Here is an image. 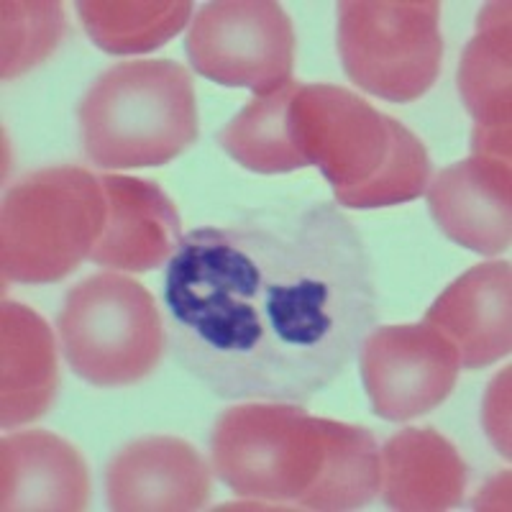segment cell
Instances as JSON below:
<instances>
[{
  "label": "cell",
  "instance_id": "cell-16",
  "mask_svg": "<svg viewBox=\"0 0 512 512\" xmlns=\"http://www.w3.org/2000/svg\"><path fill=\"white\" fill-rule=\"evenodd\" d=\"M382 497L390 510L441 512L464 502L469 469L436 428H402L382 448Z\"/></svg>",
  "mask_w": 512,
  "mask_h": 512
},
{
  "label": "cell",
  "instance_id": "cell-22",
  "mask_svg": "<svg viewBox=\"0 0 512 512\" xmlns=\"http://www.w3.org/2000/svg\"><path fill=\"white\" fill-rule=\"evenodd\" d=\"M507 390H510V369L497 374L495 384L489 387L487 400H484V428L495 448L502 456H510V431H507V420H510V402H507Z\"/></svg>",
  "mask_w": 512,
  "mask_h": 512
},
{
  "label": "cell",
  "instance_id": "cell-15",
  "mask_svg": "<svg viewBox=\"0 0 512 512\" xmlns=\"http://www.w3.org/2000/svg\"><path fill=\"white\" fill-rule=\"evenodd\" d=\"M510 3H489L459 64V93L474 118L472 154L510 162Z\"/></svg>",
  "mask_w": 512,
  "mask_h": 512
},
{
  "label": "cell",
  "instance_id": "cell-7",
  "mask_svg": "<svg viewBox=\"0 0 512 512\" xmlns=\"http://www.w3.org/2000/svg\"><path fill=\"white\" fill-rule=\"evenodd\" d=\"M338 54L359 90L390 103H413L441 75V3L344 0L338 3Z\"/></svg>",
  "mask_w": 512,
  "mask_h": 512
},
{
  "label": "cell",
  "instance_id": "cell-21",
  "mask_svg": "<svg viewBox=\"0 0 512 512\" xmlns=\"http://www.w3.org/2000/svg\"><path fill=\"white\" fill-rule=\"evenodd\" d=\"M3 80H16L47 62L67 34L62 3L52 0H6L3 6Z\"/></svg>",
  "mask_w": 512,
  "mask_h": 512
},
{
  "label": "cell",
  "instance_id": "cell-4",
  "mask_svg": "<svg viewBox=\"0 0 512 512\" xmlns=\"http://www.w3.org/2000/svg\"><path fill=\"white\" fill-rule=\"evenodd\" d=\"M100 177L59 164L29 172L8 187L0 210V269L6 282L47 285L90 259L105 226Z\"/></svg>",
  "mask_w": 512,
  "mask_h": 512
},
{
  "label": "cell",
  "instance_id": "cell-6",
  "mask_svg": "<svg viewBox=\"0 0 512 512\" xmlns=\"http://www.w3.org/2000/svg\"><path fill=\"white\" fill-rule=\"evenodd\" d=\"M210 459L239 497L303 507L326 459L323 420L295 402L233 405L213 425Z\"/></svg>",
  "mask_w": 512,
  "mask_h": 512
},
{
  "label": "cell",
  "instance_id": "cell-18",
  "mask_svg": "<svg viewBox=\"0 0 512 512\" xmlns=\"http://www.w3.org/2000/svg\"><path fill=\"white\" fill-rule=\"evenodd\" d=\"M303 82L287 80L277 90L254 95L218 134L223 152L256 175H287L310 167L300 144L297 90Z\"/></svg>",
  "mask_w": 512,
  "mask_h": 512
},
{
  "label": "cell",
  "instance_id": "cell-5",
  "mask_svg": "<svg viewBox=\"0 0 512 512\" xmlns=\"http://www.w3.org/2000/svg\"><path fill=\"white\" fill-rule=\"evenodd\" d=\"M57 331L70 369L93 387L144 382L167 344L152 292L116 272L77 282L64 295Z\"/></svg>",
  "mask_w": 512,
  "mask_h": 512
},
{
  "label": "cell",
  "instance_id": "cell-9",
  "mask_svg": "<svg viewBox=\"0 0 512 512\" xmlns=\"http://www.w3.org/2000/svg\"><path fill=\"white\" fill-rule=\"evenodd\" d=\"M361 382L372 413L382 420H413L448 400L459 379L454 344L428 323L372 328L359 349Z\"/></svg>",
  "mask_w": 512,
  "mask_h": 512
},
{
  "label": "cell",
  "instance_id": "cell-12",
  "mask_svg": "<svg viewBox=\"0 0 512 512\" xmlns=\"http://www.w3.org/2000/svg\"><path fill=\"white\" fill-rule=\"evenodd\" d=\"M105 226L90 262L118 272H152L172 259L182 241V221L167 192L152 180L100 175Z\"/></svg>",
  "mask_w": 512,
  "mask_h": 512
},
{
  "label": "cell",
  "instance_id": "cell-3",
  "mask_svg": "<svg viewBox=\"0 0 512 512\" xmlns=\"http://www.w3.org/2000/svg\"><path fill=\"white\" fill-rule=\"evenodd\" d=\"M85 157L103 169L162 167L198 141L190 72L172 59L105 70L77 105Z\"/></svg>",
  "mask_w": 512,
  "mask_h": 512
},
{
  "label": "cell",
  "instance_id": "cell-14",
  "mask_svg": "<svg viewBox=\"0 0 512 512\" xmlns=\"http://www.w3.org/2000/svg\"><path fill=\"white\" fill-rule=\"evenodd\" d=\"M90 502V474L82 454L49 431L13 433L0 443V507L80 512Z\"/></svg>",
  "mask_w": 512,
  "mask_h": 512
},
{
  "label": "cell",
  "instance_id": "cell-1",
  "mask_svg": "<svg viewBox=\"0 0 512 512\" xmlns=\"http://www.w3.org/2000/svg\"><path fill=\"white\" fill-rule=\"evenodd\" d=\"M175 361L221 400L305 405L377 328V267L331 200L182 236L164 274Z\"/></svg>",
  "mask_w": 512,
  "mask_h": 512
},
{
  "label": "cell",
  "instance_id": "cell-10",
  "mask_svg": "<svg viewBox=\"0 0 512 512\" xmlns=\"http://www.w3.org/2000/svg\"><path fill=\"white\" fill-rule=\"evenodd\" d=\"M108 507L118 512H190L210 500L203 456L175 436H146L118 451L105 469Z\"/></svg>",
  "mask_w": 512,
  "mask_h": 512
},
{
  "label": "cell",
  "instance_id": "cell-20",
  "mask_svg": "<svg viewBox=\"0 0 512 512\" xmlns=\"http://www.w3.org/2000/svg\"><path fill=\"white\" fill-rule=\"evenodd\" d=\"M77 16L108 54H141L175 39L192 16L187 0H82Z\"/></svg>",
  "mask_w": 512,
  "mask_h": 512
},
{
  "label": "cell",
  "instance_id": "cell-11",
  "mask_svg": "<svg viewBox=\"0 0 512 512\" xmlns=\"http://www.w3.org/2000/svg\"><path fill=\"white\" fill-rule=\"evenodd\" d=\"M510 190L507 159L472 154L441 169L425 198L443 236L482 256H500L510 249L512 236Z\"/></svg>",
  "mask_w": 512,
  "mask_h": 512
},
{
  "label": "cell",
  "instance_id": "cell-2",
  "mask_svg": "<svg viewBox=\"0 0 512 512\" xmlns=\"http://www.w3.org/2000/svg\"><path fill=\"white\" fill-rule=\"evenodd\" d=\"M295 105L305 159L326 177L338 205L390 208L423 195L431 157L405 123L328 82L300 85Z\"/></svg>",
  "mask_w": 512,
  "mask_h": 512
},
{
  "label": "cell",
  "instance_id": "cell-8",
  "mask_svg": "<svg viewBox=\"0 0 512 512\" xmlns=\"http://www.w3.org/2000/svg\"><path fill=\"white\" fill-rule=\"evenodd\" d=\"M185 49L205 80L264 95L292 80L295 29L274 0H218L195 13Z\"/></svg>",
  "mask_w": 512,
  "mask_h": 512
},
{
  "label": "cell",
  "instance_id": "cell-13",
  "mask_svg": "<svg viewBox=\"0 0 512 512\" xmlns=\"http://www.w3.org/2000/svg\"><path fill=\"white\" fill-rule=\"evenodd\" d=\"M512 269L507 259L484 262L454 280L425 313V323L454 344L464 369H482L512 349Z\"/></svg>",
  "mask_w": 512,
  "mask_h": 512
},
{
  "label": "cell",
  "instance_id": "cell-19",
  "mask_svg": "<svg viewBox=\"0 0 512 512\" xmlns=\"http://www.w3.org/2000/svg\"><path fill=\"white\" fill-rule=\"evenodd\" d=\"M320 420L326 438V459L303 510H361L377 500L382 489V456L377 438L364 425L338 423L331 418Z\"/></svg>",
  "mask_w": 512,
  "mask_h": 512
},
{
  "label": "cell",
  "instance_id": "cell-17",
  "mask_svg": "<svg viewBox=\"0 0 512 512\" xmlns=\"http://www.w3.org/2000/svg\"><path fill=\"white\" fill-rule=\"evenodd\" d=\"M59 364L52 328L29 305L0 310V425L39 420L57 400Z\"/></svg>",
  "mask_w": 512,
  "mask_h": 512
}]
</instances>
